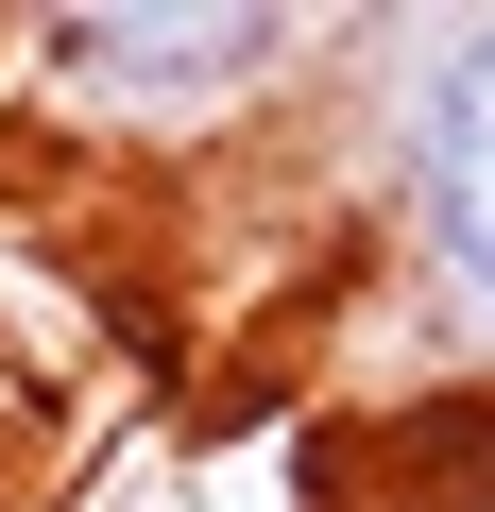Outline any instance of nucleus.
<instances>
[{
	"label": "nucleus",
	"instance_id": "1",
	"mask_svg": "<svg viewBox=\"0 0 495 512\" xmlns=\"http://www.w3.org/2000/svg\"><path fill=\"white\" fill-rule=\"evenodd\" d=\"M393 188H410V274L495 325V35H444L410 120H393Z\"/></svg>",
	"mask_w": 495,
	"mask_h": 512
}]
</instances>
